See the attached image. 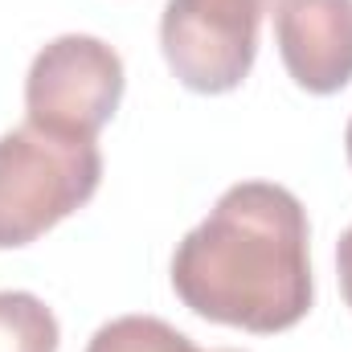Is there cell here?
<instances>
[{
    "label": "cell",
    "instance_id": "obj_6",
    "mask_svg": "<svg viewBox=\"0 0 352 352\" xmlns=\"http://www.w3.org/2000/svg\"><path fill=\"white\" fill-rule=\"evenodd\" d=\"M54 311L29 291H0V352H58Z\"/></svg>",
    "mask_w": 352,
    "mask_h": 352
},
{
    "label": "cell",
    "instance_id": "obj_8",
    "mask_svg": "<svg viewBox=\"0 0 352 352\" xmlns=\"http://www.w3.org/2000/svg\"><path fill=\"white\" fill-rule=\"evenodd\" d=\"M336 270H340V291H344V303L352 307V226L344 230L340 246H336Z\"/></svg>",
    "mask_w": 352,
    "mask_h": 352
},
{
    "label": "cell",
    "instance_id": "obj_4",
    "mask_svg": "<svg viewBox=\"0 0 352 352\" xmlns=\"http://www.w3.org/2000/svg\"><path fill=\"white\" fill-rule=\"evenodd\" d=\"M274 0H168L160 50L176 82L197 94L238 90L258 58V29Z\"/></svg>",
    "mask_w": 352,
    "mask_h": 352
},
{
    "label": "cell",
    "instance_id": "obj_5",
    "mask_svg": "<svg viewBox=\"0 0 352 352\" xmlns=\"http://www.w3.org/2000/svg\"><path fill=\"white\" fill-rule=\"evenodd\" d=\"M274 41L307 94H336L352 82V0H274Z\"/></svg>",
    "mask_w": 352,
    "mask_h": 352
},
{
    "label": "cell",
    "instance_id": "obj_1",
    "mask_svg": "<svg viewBox=\"0 0 352 352\" xmlns=\"http://www.w3.org/2000/svg\"><path fill=\"white\" fill-rule=\"evenodd\" d=\"M173 291L209 324L287 332L311 311L307 209L270 180H242L173 254Z\"/></svg>",
    "mask_w": 352,
    "mask_h": 352
},
{
    "label": "cell",
    "instance_id": "obj_9",
    "mask_svg": "<svg viewBox=\"0 0 352 352\" xmlns=\"http://www.w3.org/2000/svg\"><path fill=\"white\" fill-rule=\"evenodd\" d=\"M344 152H349V164H352V119H349V131H344Z\"/></svg>",
    "mask_w": 352,
    "mask_h": 352
},
{
    "label": "cell",
    "instance_id": "obj_2",
    "mask_svg": "<svg viewBox=\"0 0 352 352\" xmlns=\"http://www.w3.org/2000/svg\"><path fill=\"white\" fill-rule=\"evenodd\" d=\"M102 180L94 140H66L33 123L0 135V250L37 242L78 213Z\"/></svg>",
    "mask_w": 352,
    "mask_h": 352
},
{
    "label": "cell",
    "instance_id": "obj_3",
    "mask_svg": "<svg viewBox=\"0 0 352 352\" xmlns=\"http://www.w3.org/2000/svg\"><path fill=\"white\" fill-rule=\"evenodd\" d=\"M123 58L90 37H54L25 74L29 123L66 140H94L123 102Z\"/></svg>",
    "mask_w": 352,
    "mask_h": 352
},
{
    "label": "cell",
    "instance_id": "obj_7",
    "mask_svg": "<svg viewBox=\"0 0 352 352\" xmlns=\"http://www.w3.org/2000/svg\"><path fill=\"white\" fill-rule=\"evenodd\" d=\"M87 352H242V349H197L184 332L156 316H119L90 336Z\"/></svg>",
    "mask_w": 352,
    "mask_h": 352
}]
</instances>
